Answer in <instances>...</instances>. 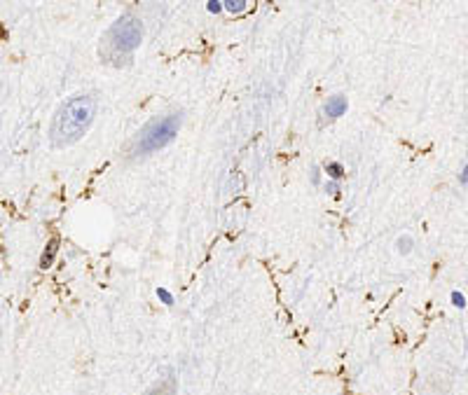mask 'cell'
I'll return each instance as SVG.
<instances>
[{"instance_id": "4", "label": "cell", "mask_w": 468, "mask_h": 395, "mask_svg": "<svg viewBox=\"0 0 468 395\" xmlns=\"http://www.w3.org/2000/svg\"><path fill=\"white\" fill-rule=\"evenodd\" d=\"M349 103H347V96L344 94H333V96H328V101L323 103V110H321V122L323 119H328V122H335V119H340L344 112H347Z\"/></svg>"}, {"instance_id": "13", "label": "cell", "mask_w": 468, "mask_h": 395, "mask_svg": "<svg viewBox=\"0 0 468 395\" xmlns=\"http://www.w3.org/2000/svg\"><path fill=\"white\" fill-rule=\"evenodd\" d=\"M206 10L211 12V14H220V12L225 10V7H223V3H220V0H208V3H206Z\"/></svg>"}, {"instance_id": "3", "label": "cell", "mask_w": 468, "mask_h": 395, "mask_svg": "<svg viewBox=\"0 0 468 395\" xmlns=\"http://www.w3.org/2000/svg\"><path fill=\"white\" fill-rule=\"evenodd\" d=\"M180 122H183V112H167L162 117H155L133 136V140L129 143V157H145L167 147L178 134Z\"/></svg>"}, {"instance_id": "11", "label": "cell", "mask_w": 468, "mask_h": 395, "mask_svg": "<svg viewBox=\"0 0 468 395\" xmlns=\"http://www.w3.org/2000/svg\"><path fill=\"white\" fill-rule=\"evenodd\" d=\"M157 299L162 304H167V307H174V295H171L167 288H157Z\"/></svg>"}, {"instance_id": "15", "label": "cell", "mask_w": 468, "mask_h": 395, "mask_svg": "<svg viewBox=\"0 0 468 395\" xmlns=\"http://www.w3.org/2000/svg\"><path fill=\"white\" fill-rule=\"evenodd\" d=\"M459 183L461 185H468V162L461 166V171H459Z\"/></svg>"}, {"instance_id": "9", "label": "cell", "mask_w": 468, "mask_h": 395, "mask_svg": "<svg viewBox=\"0 0 468 395\" xmlns=\"http://www.w3.org/2000/svg\"><path fill=\"white\" fill-rule=\"evenodd\" d=\"M450 302H452V307H457L459 311H463V309L468 307L466 295H463V292H459V290H452L450 292Z\"/></svg>"}, {"instance_id": "10", "label": "cell", "mask_w": 468, "mask_h": 395, "mask_svg": "<svg viewBox=\"0 0 468 395\" xmlns=\"http://www.w3.org/2000/svg\"><path fill=\"white\" fill-rule=\"evenodd\" d=\"M323 190H325V194H330L333 199H340V180H325V185H323Z\"/></svg>"}, {"instance_id": "6", "label": "cell", "mask_w": 468, "mask_h": 395, "mask_svg": "<svg viewBox=\"0 0 468 395\" xmlns=\"http://www.w3.org/2000/svg\"><path fill=\"white\" fill-rule=\"evenodd\" d=\"M323 171H325V175H328L330 180H342L344 178V166H342L340 162H325L323 164Z\"/></svg>"}, {"instance_id": "1", "label": "cell", "mask_w": 468, "mask_h": 395, "mask_svg": "<svg viewBox=\"0 0 468 395\" xmlns=\"http://www.w3.org/2000/svg\"><path fill=\"white\" fill-rule=\"evenodd\" d=\"M94 117H96V101L89 94L70 96L54 112L52 127H49V140L57 147L73 145L89 131Z\"/></svg>"}, {"instance_id": "8", "label": "cell", "mask_w": 468, "mask_h": 395, "mask_svg": "<svg viewBox=\"0 0 468 395\" xmlns=\"http://www.w3.org/2000/svg\"><path fill=\"white\" fill-rule=\"evenodd\" d=\"M249 5V0H223V7L225 12H232V14H241Z\"/></svg>"}, {"instance_id": "7", "label": "cell", "mask_w": 468, "mask_h": 395, "mask_svg": "<svg viewBox=\"0 0 468 395\" xmlns=\"http://www.w3.org/2000/svg\"><path fill=\"white\" fill-rule=\"evenodd\" d=\"M396 250H398L400 255H410L412 250H415V238L410 234H403V236L396 241Z\"/></svg>"}, {"instance_id": "2", "label": "cell", "mask_w": 468, "mask_h": 395, "mask_svg": "<svg viewBox=\"0 0 468 395\" xmlns=\"http://www.w3.org/2000/svg\"><path fill=\"white\" fill-rule=\"evenodd\" d=\"M143 40V23L133 14H122L101 38V58L113 68H124L131 64L133 52Z\"/></svg>"}, {"instance_id": "12", "label": "cell", "mask_w": 468, "mask_h": 395, "mask_svg": "<svg viewBox=\"0 0 468 395\" xmlns=\"http://www.w3.org/2000/svg\"><path fill=\"white\" fill-rule=\"evenodd\" d=\"M148 395H174V386H171V384L157 386V388H155V390H150Z\"/></svg>"}, {"instance_id": "14", "label": "cell", "mask_w": 468, "mask_h": 395, "mask_svg": "<svg viewBox=\"0 0 468 395\" xmlns=\"http://www.w3.org/2000/svg\"><path fill=\"white\" fill-rule=\"evenodd\" d=\"M312 185L314 187L323 185V180H321V166H312Z\"/></svg>"}, {"instance_id": "5", "label": "cell", "mask_w": 468, "mask_h": 395, "mask_svg": "<svg viewBox=\"0 0 468 395\" xmlns=\"http://www.w3.org/2000/svg\"><path fill=\"white\" fill-rule=\"evenodd\" d=\"M59 246H61L59 236H54L52 241L45 246V250H42V257H40V267L42 269H47V267H52V264H54V257H57V253H59Z\"/></svg>"}]
</instances>
